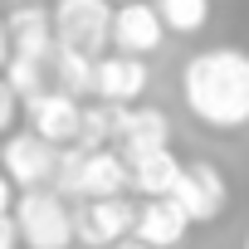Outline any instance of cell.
I'll list each match as a JSON object with an SVG mask.
<instances>
[{"instance_id": "1", "label": "cell", "mask_w": 249, "mask_h": 249, "mask_svg": "<svg viewBox=\"0 0 249 249\" xmlns=\"http://www.w3.org/2000/svg\"><path fill=\"white\" fill-rule=\"evenodd\" d=\"M181 98L200 127L244 132L249 127V54L234 44L191 54L181 69Z\"/></svg>"}, {"instance_id": "2", "label": "cell", "mask_w": 249, "mask_h": 249, "mask_svg": "<svg viewBox=\"0 0 249 249\" xmlns=\"http://www.w3.org/2000/svg\"><path fill=\"white\" fill-rule=\"evenodd\" d=\"M10 220H15L25 249H73V210L64 205L59 191L35 186V191L15 196Z\"/></svg>"}, {"instance_id": "3", "label": "cell", "mask_w": 249, "mask_h": 249, "mask_svg": "<svg viewBox=\"0 0 249 249\" xmlns=\"http://www.w3.org/2000/svg\"><path fill=\"white\" fill-rule=\"evenodd\" d=\"M54 39L59 49H78L88 59H103L107 30H112V10L107 0H54Z\"/></svg>"}, {"instance_id": "4", "label": "cell", "mask_w": 249, "mask_h": 249, "mask_svg": "<svg viewBox=\"0 0 249 249\" xmlns=\"http://www.w3.org/2000/svg\"><path fill=\"white\" fill-rule=\"evenodd\" d=\"M137 225V205L127 196H103V200H83L73 210V244L88 249H107L117 239H127Z\"/></svg>"}, {"instance_id": "5", "label": "cell", "mask_w": 249, "mask_h": 249, "mask_svg": "<svg viewBox=\"0 0 249 249\" xmlns=\"http://www.w3.org/2000/svg\"><path fill=\"white\" fill-rule=\"evenodd\" d=\"M171 200L181 205V215H186L191 225H210V220L225 210L230 186H225L220 166H210V161H191V166H181V176H176V186H171Z\"/></svg>"}, {"instance_id": "6", "label": "cell", "mask_w": 249, "mask_h": 249, "mask_svg": "<svg viewBox=\"0 0 249 249\" xmlns=\"http://www.w3.org/2000/svg\"><path fill=\"white\" fill-rule=\"evenodd\" d=\"M25 107H30V112H25V117H30V132L44 137L49 147H73V142H78L83 107H78V98H69L64 88H44V93H35Z\"/></svg>"}, {"instance_id": "7", "label": "cell", "mask_w": 249, "mask_h": 249, "mask_svg": "<svg viewBox=\"0 0 249 249\" xmlns=\"http://www.w3.org/2000/svg\"><path fill=\"white\" fill-rule=\"evenodd\" d=\"M166 39V25L157 15V5H147V0H127V5L112 10V30H107V44H117V54H157Z\"/></svg>"}, {"instance_id": "8", "label": "cell", "mask_w": 249, "mask_h": 249, "mask_svg": "<svg viewBox=\"0 0 249 249\" xmlns=\"http://www.w3.org/2000/svg\"><path fill=\"white\" fill-rule=\"evenodd\" d=\"M54 161H59V147H49L44 137L35 132H10L5 137V152H0V171H5L20 191H35L54 176Z\"/></svg>"}, {"instance_id": "9", "label": "cell", "mask_w": 249, "mask_h": 249, "mask_svg": "<svg viewBox=\"0 0 249 249\" xmlns=\"http://www.w3.org/2000/svg\"><path fill=\"white\" fill-rule=\"evenodd\" d=\"M147 83H152V69H147V59H137V54H107V59L93 64V93H98L103 103L132 107V103L147 93Z\"/></svg>"}, {"instance_id": "10", "label": "cell", "mask_w": 249, "mask_h": 249, "mask_svg": "<svg viewBox=\"0 0 249 249\" xmlns=\"http://www.w3.org/2000/svg\"><path fill=\"white\" fill-rule=\"evenodd\" d=\"M112 147L122 152V161L171 147V122H166V112H161V107H122Z\"/></svg>"}, {"instance_id": "11", "label": "cell", "mask_w": 249, "mask_h": 249, "mask_svg": "<svg viewBox=\"0 0 249 249\" xmlns=\"http://www.w3.org/2000/svg\"><path fill=\"white\" fill-rule=\"evenodd\" d=\"M5 30H10V49L25 54V59H39V64H44V59L59 49V39H54V15L39 5V0L15 5V10L5 15Z\"/></svg>"}, {"instance_id": "12", "label": "cell", "mask_w": 249, "mask_h": 249, "mask_svg": "<svg viewBox=\"0 0 249 249\" xmlns=\"http://www.w3.org/2000/svg\"><path fill=\"white\" fill-rule=\"evenodd\" d=\"M127 186H132V171H127V161H122V152H117V147L83 152L73 196H83V200H103V196H122Z\"/></svg>"}, {"instance_id": "13", "label": "cell", "mask_w": 249, "mask_h": 249, "mask_svg": "<svg viewBox=\"0 0 249 249\" xmlns=\"http://www.w3.org/2000/svg\"><path fill=\"white\" fill-rule=\"evenodd\" d=\"M186 230H191V220L181 215V205H176L171 196H152V200L137 210L132 239H142V244H152V249H176V244H186Z\"/></svg>"}, {"instance_id": "14", "label": "cell", "mask_w": 249, "mask_h": 249, "mask_svg": "<svg viewBox=\"0 0 249 249\" xmlns=\"http://www.w3.org/2000/svg\"><path fill=\"white\" fill-rule=\"evenodd\" d=\"M127 171H132V186H137L142 196H171V186H176V176H181V157H171V147H161V152L132 157Z\"/></svg>"}, {"instance_id": "15", "label": "cell", "mask_w": 249, "mask_h": 249, "mask_svg": "<svg viewBox=\"0 0 249 249\" xmlns=\"http://www.w3.org/2000/svg\"><path fill=\"white\" fill-rule=\"evenodd\" d=\"M117 117H122V107L117 103H93V107H83V122H78V142L73 147H83V152H103V147H112V137H117Z\"/></svg>"}, {"instance_id": "16", "label": "cell", "mask_w": 249, "mask_h": 249, "mask_svg": "<svg viewBox=\"0 0 249 249\" xmlns=\"http://www.w3.org/2000/svg\"><path fill=\"white\" fill-rule=\"evenodd\" d=\"M157 15L176 35H200L210 25V0H157Z\"/></svg>"}, {"instance_id": "17", "label": "cell", "mask_w": 249, "mask_h": 249, "mask_svg": "<svg viewBox=\"0 0 249 249\" xmlns=\"http://www.w3.org/2000/svg\"><path fill=\"white\" fill-rule=\"evenodd\" d=\"M93 64H98V59H88V54H78V49H54V73H59V88H64L69 98L93 93Z\"/></svg>"}, {"instance_id": "18", "label": "cell", "mask_w": 249, "mask_h": 249, "mask_svg": "<svg viewBox=\"0 0 249 249\" xmlns=\"http://www.w3.org/2000/svg\"><path fill=\"white\" fill-rule=\"evenodd\" d=\"M39 69H44L39 59L10 54V59H5V69H0V73H5V83L15 88V98H25V103H30L35 93H44V78H39Z\"/></svg>"}, {"instance_id": "19", "label": "cell", "mask_w": 249, "mask_h": 249, "mask_svg": "<svg viewBox=\"0 0 249 249\" xmlns=\"http://www.w3.org/2000/svg\"><path fill=\"white\" fill-rule=\"evenodd\" d=\"M15 103H20V98H15V88L0 78V137H5V132H10V122H15Z\"/></svg>"}, {"instance_id": "20", "label": "cell", "mask_w": 249, "mask_h": 249, "mask_svg": "<svg viewBox=\"0 0 249 249\" xmlns=\"http://www.w3.org/2000/svg\"><path fill=\"white\" fill-rule=\"evenodd\" d=\"M0 249H20V230L10 215H0Z\"/></svg>"}, {"instance_id": "21", "label": "cell", "mask_w": 249, "mask_h": 249, "mask_svg": "<svg viewBox=\"0 0 249 249\" xmlns=\"http://www.w3.org/2000/svg\"><path fill=\"white\" fill-rule=\"evenodd\" d=\"M10 210H15V181L0 171V215H10Z\"/></svg>"}, {"instance_id": "22", "label": "cell", "mask_w": 249, "mask_h": 249, "mask_svg": "<svg viewBox=\"0 0 249 249\" xmlns=\"http://www.w3.org/2000/svg\"><path fill=\"white\" fill-rule=\"evenodd\" d=\"M10 54H15V49H10V30H5V20H0V69H5Z\"/></svg>"}, {"instance_id": "23", "label": "cell", "mask_w": 249, "mask_h": 249, "mask_svg": "<svg viewBox=\"0 0 249 249\" xmlns=\"http://www.w3.org/2000/svg\"><path fill=\"white\" fill-rule=\"evenodd\" d=\"M107 249H152V244H142V239H132V234H127V239H117V244H107Z\"/></svg>"}, {"instance_id": "24", "label": "cell", "mask_w": 249, "mask_h": 249, "mask_svg": "<svg viewBox=\"0 0 249 249\" xmlns=\"http://www.w3.org/2000/svg\"><path fill=\"white\" fill-rule=\"evenodd\" d=\"M15 5H30V0H15Z\"/></svg>"}, {"instance_id": "25", "label": "cell", "mask_w": 249, "mask_h": 249, "mask_svg": "<svg viewBox=\"0 0 249 249\" xmlns=\"http://www.w3.org/2000/svg\"><path fill=\"white\" fill-rule=\"evenodd\" d=\"M244 249H249V234H244Z\"/></svg>"}, {"instance_id": "26", "label": "cell", "mask_w": 249, "mask_h": 249, "mask_svg": "<svg viewBox=\"0 0 249 249\" xmlns=\"http://www.w3.org/2000/svg\"><path fill=\"white\" fill-rule=\"evenodd\" d=\"M122 5H127V0H122Z\"/></svg>"}]
</instances>
